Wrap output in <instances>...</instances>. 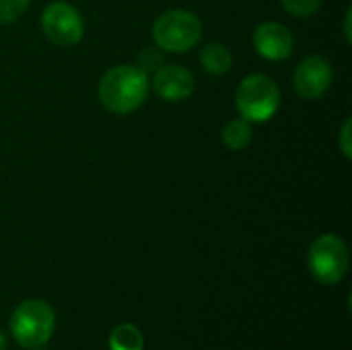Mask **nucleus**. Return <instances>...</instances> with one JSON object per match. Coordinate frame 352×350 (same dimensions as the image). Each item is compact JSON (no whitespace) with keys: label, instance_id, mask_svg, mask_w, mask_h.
I'll return each mask as SVG.
<instances>
[{"label":"nucleus","instance_id":"1","mask_svg":"<svg viewBox=\"0 0 352 350\" xmlns=\"http://www.w3.org/2000/svg\"><path fill=\"white\" fill-rule=\"evenodd\" d=\"M151 91L148 72L136 64H118L99 80L101 105L118 116H126L142 107Z\"/></svg>","mask_w":352,"mask_h":350},{"label":"nucleus","instance_id":"2","mask_svg":"<svg viewBox=\"0 0 352 350\" xmlns=\"http://www.w3.org/2000/svg\"><path fill=\"white\" fill-rule=\"evenodd\" d=\"M235 107L250 124H264L280 107V89L266 74H250L235 91Z\"/></svg>","mask_w":352,"mask_h":350},{"label":"nucleus","instance_id":"3","mask_svg":"<svg viewBox=\"0 0 352 350\" xmlns=\"http://www.w3.org/2000/svg\"><path fill=\"white\" fill-rule=\"evenodd\" d=\"M56 328V314L50 303L41 299L23 301L10 318V332L19 347L23 349H39L43 347Z\"/></svg>","mask_w":352,"mask_h":350},{"label":"nucleus","instance_id":"4","mask_svg":"<svg viewBox=\"0 0 352 350\" xmlns=\"http://www.w3.org/2000/svg\"><path fill=\"white\" fill-rule=\"evenodd\" d=\"M202 37V21L184 8L163 12L153 25V39L159 50L184 54L192 50Z\"/></svg>","mask_w":352,"mask_h":350},{"label":"nucleus","instance_id":"5","mask_svg":"<svg viewBox=\"0 0 352 350\" xmlns=\"http://www.w3.org/2000/svg\"><path fill=\"white\" fill-rule=\"evenodd\" d=\"M349 264L351 254L346 243L332 233L320 235L307 252L309 272L322 285H338L349 272Z\"/></svg>","mask_w":352,"mask_h":350},{"label":"nucleus","instance_id":"6","mask_svg":"<svg viewBox=\"0 0 352 350\" xmlns=\"http://www.w3.org/2000/svg\"><path fill=\"white\" fill-rule=\"evenodd\" d=\"M41 29L52 43L60 47H70L82 39L85 21L72 4L56 0L45 6L41 14Z\"/></svg>","mask_w":352,"mask_h":350},{"label":"nucleus","instance_id":"7","mask_svg":"<svg viewBox=\"0 0 352 350\" xmlns=\"http://www.w3.org/2000/svg\"><path fill=\"white\" fill-rule=\"evenodd\" d=\"M334 80L332 64L324 56H307L299 62L293 74L295 91L305 101H316L328 93Z\"/></svg>","mask_w":352,"mask_h":350},{"label":"nucleus","instance_id":"8","mask_svg":"<svg viewBox=\"0 0 352 350\" xmlns=\"http://www.w3.org/2000/svg\"><path fill=\"white\" fill-rule=\"evenodd\" d=\"M256 52L270 62H283L287 60L295 50V37L291 29L283 23L266 21L260 23L252 35Z\"/></svg>","mask_w":352,"mask_h":350},{"label":"nucleus","instance_id":"9","mask_svg":"<svg viewBox=\"0 0 352 350\" xmlns=\"http://www.w3.org/2000/svg\"><path fill=\"white\" fill-rule=\"evenodd\" d=\"M151 87L165 101H184L194 93L196 78L179 64H163L155 70Z\"/></svg>","mask_w":352,"mask_h":350},{"label":"nucleus","instance_id":"10","mask_svg":"<svg viewBox=\"0 0 352 350\" xmlns=\"http://www.w3.org/2000/svg\"><path fill=\"white\" fill-rule=\"evenodd\" d=\"M200 64L208 74H227L233 66V56L223 43H206L200 50Z\"/></svg>","mask_w":352,"mask_h":350},{"label":"nucleus","instance_id":"11","mask_svg":"<svg viewBox=\"0 0 352 350\" xmlns=\"http://www.w3.org/2000/svg\"><path fill=\"white\" fill-rule=\"evenodd\" d=\"M252 136H254L252 124L248 120H243V118H235V120L227 122L225 128H223V134H221L223 144L229 151H243L245 146H250Z\"/></svg>","mask_w":352,"mask_h":350},{"label":"nucleus","instance_id":"12","mask_svg":"<svg viewBox=\"0 0 352 350\" xmlns=\"http://www.w3.org/2000/svg\"><path fill=\"white\" fill-rule=\"evenodd\" d=\"M144 338L142 332L132 324H120L109 336V350H142Z\"/></svg>","mask_w":352,"mask_h":350},{"label":"nucleus","instance_id":"13","mask_svg":"<svg viewBox=\"0 0 352 350\" xmlns=\"http://www.w3.org/2000/svg\"><path fill=\"white\" fill-rule=\"evenodd\" d=\"M283 8L287 12H291L293 17H301V19H307V17H314L320 6H322V0H280Z\"/></svg>","mask_w":352,"mask_h":350},{"label":"nucleus","instance_id":"14","mask_svg":"<svg viewBox=\"0 0 352 350\" xmlns=\"http://www.w3.org/2000/svg\"><path fill=\"white\" fill-rule=\"evenodd\" d=\"M31 0H0V25L14 23L29 8Z\"/></svg>","mask_w":352,"mask_h":350},{"label":"nucleus","instance_id":"15","mask_svg":"<svg viewBox=\"0 0 352 350\" xmlns=\"http://www.w3.org/2000/svg\"><path fill=\"white\" fill-rule=\"evenodd\" d=\"M136 66H140L144 72L157 70L159 66H163V56H161L157 50L148 47V50H144V52L140 54V58H138V64H136Z\"/></svg>","mask_w":352,"mask_h":350},{"label":"nucleus","instance_id":"16","mask_svg":"<svg viewBox=\"0 0 352 350\" xmlns=\"http://www.w3.org/2000/svg\"><path fill=\"white\" fill-rule=\"evenodd\" d=\"M351 130H352V120H346L342 124V130H340V149L344 153L346 159H352V144H351Z\"/></svg>","mask_w":352,"mask_h":350},{"label":"nucleus","instance_id":"17","mask_svg":"<svg viewBox=\"0 0 352 350\" xmlns=\"http://www.w3.org/2000/svg\"><path fill=\"white\" fill-rule=\"evenodd\" d=\"M351 21H352V8H346V14H344V37L346 41H352V31H351Z\"/></svg>","mask_w":352,"mask_h":350},{"label":"nucleus","instance_id":"18","mask_svg":"<svg viewBox=\"0 0 352 350\" xmlns=\"http://www.w3.org/2000/svg\"><path fill=\"white\" fill-rule=\"evenodd\" d=\"M0 350H6V338L2 336V332H0Z\"/></svg>","mask_w":352,"mask_h":350}]
</instances>
